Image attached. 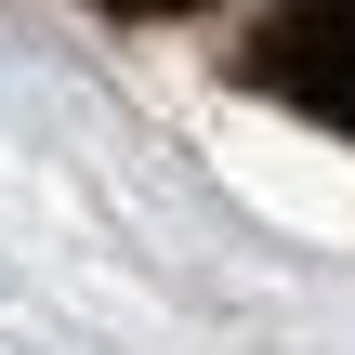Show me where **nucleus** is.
<instances>
[{"label": "nucleus", "mask_w": 355, "mask_h": 355, "mask_svg": "<svg viewBox=\"0 0 355 355\" xmlns=\"http://www.w3.org/2000/svg\"><path fill=\"white\" fill-rule=\"evenodd\" d=\"M263 92L316 105L329 132H355V0H277L263 26Z\"/></svg>", "instance_id": "nucleus-1"}, {"label": "nucleus", "mask_w": 355, "mask_h": 355, "mask_svg": "<svg viewBox=\"0 0 355 355\" xmlns=\"http://www.w3.org/2000/svg\"><path fill=\"white\" fill-rule=\"evenodd\" d=\"M105 13H198V0H105Z\"/></svg>", "instance_id": "nucleus-2"}]
</instances>
